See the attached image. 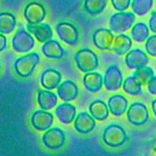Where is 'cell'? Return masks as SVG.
<instances>
[{
    "instance_id": "1",
    "label": "cell",
    "mask_w": 156,
    "mask_h": 156,
    "mask_svg": "<svg viewBox=\"0 0 156 156\" xmlns=\"http://www.w3.org/2000/svg\"><path fill=\"white\" fill-rule=\"evenodd\" d=\"M39 62V54L33 52L17 59L14 64V68L18 76L22 78H28L33 73Z\"/></svg>"
},
{
    "instance_id": "2",
    "label": "cell",
    "mask_w": 156,
    "mask_h": 156,
    "mask_svg": "<svg viewBox=\"0 0 156 156\" xmlns=\"http://www.w3.org/2000/svg\"><path fill=\"white\" fill-rule=\"evenodd\" d=\"M76 67L83 73H90L96 69L99 59L96 53L90 49L84 48L76 52L74 56Z\"/></svg>"
},
{
    "instance_id": "3",
    "label": "cell",
    "mask_w": 156,
    "mask_h": 156,
    "mask_svg": "<svg viewBox=\"0 0 156 156\" xmlns=\"http://www.w3.org/2000/svg\"><path fill=\"white\" fill-rule=\"evenodd\" d=\"M102 140L106 146L116 148L122 146L128 140V136L122 126L111 124L104 129Z\"/></svg>"
},
{
    "instance_id": "4",
    "label": "cell",
    "mask_w": 156,
    "mask_h": 156,
    "mask_svg": "<svg viewBox=\"0 0 156 156\" xmlns=\"http://www.w3.org/2000/svg\"><path fill=\"white\" fill-rule=\"evenodd\" d=\"M136 16L132 12H120L110 17V28L112 31L122 33L126 31L132 26Z\"/></svg>"
},
{
    "instance_id": "5",
    "label": "cell",
    "mask_w": 156,
    "mask_h": 156,
    "mask_svg": "<svg viewBox=\"0 0 156 156\" xmlns=\"http://www.w3.org/2000/svg\"><path fill=\"white\" fill-rule=\"evenodd\" d=\"M149 119L148 108L141 102H135L127 111V120L134 126H142L146 123Z\"/></svg>"
},
{
    "instance_id": "6",
    "label": "cell",
    "mask_w": 156,
    "mask_h": 156,
    "mask_svg": "<svg viewBox=\"0 0 156 156\" xmlns=\"http://www.w3.org/2000/svg\"><path fill=\"white\" fill-rule=\"evenodd\" d=\"M12 45L17 53H28L35 46V41L25 29L20 28L12 38Z\"/></svg>"
},
{
    "instance_id": "7",
    "label": "cell",
    "mask_w": 156,
    "mask_h": 156,
    "mask_svg": "<svg viewBox=\"0 0 156 156\" xmlns=\"http://www.w3.org/2000/svg\"><path fill=\"white\" fill-rule=\"evenodd\" d=\"M58 37L70 46H75L79 42V32L73 24L69 22H60L56 26Z\"/></svg>"
},
{
    "instance_id": "8",
    "label": "cell",
    "mask_w": 156,
    "mask_h": 156,
    "mask_svg": "<svg viewBox=\"0 0 156 156\" xmlns=\"http://www.w3.org/2000/svg\"><path fill=\"white\" fill-rule=\"evenodd\" d=\"M123 82L122 72L116 66L112 65L106 70L103 77V84L106 89L110 91H118Z\"/></svg>"
},
{
    "instance_id": "9",
    "label": "cell",
    "mask_w": 156,
    "mask_h": 156,
    "mask_svg": "<svg viewBox=\"0 0 156 156\" xmlns=\"http://www.w3.org/2000/svg\"><path fill=\"white\" fill-rule=\"evenodd\" d=\"M66 135L64 130L58 127L48 129L42 136V142L49 149H58L64 146Z\"/></svg>"
},
{
    "instance_id": "10",
    "label": "cell",
    "mask_w": 156,
    "mask_h": 156,
    "mask_svg": "<svg viewBox=\"0 0 156 156\" xmlns=\"http://www.w3.org/2000/svg\"><path fill=\"white\" fill-rule=\"evenodd\" d=\"M24 17L29 24H40L46 17L45 8L41 3L32 2L24 8Z\"/></svg>"
},
{
    "instance_id": "11",
    "label": "cell",
    "mask_w": 156,
    "mask_h": 156,
    "mask_svg": "<svg viewBox=\"0 0 156 156\" xmlns=\"http://www.w3.org/2000/svg\"><path fill=\"white\" fill-rule=\"evenodd\" d=\"M114 38L111 30L99 28L93 33V43L99 50H111Z\"/></svg>"
},
{
    "instance_id": "12",
    "label": "cell",
    "mask_w": 156,
    "mask_h": 156,
    "mask_svg": "<svg viewBox=\"0 0 156 156\" xmlns=\"http://www.w3.org/2000/svg\"><path fill=\"white\" fill-rule=\"evenodd\" d=\"M126 66L130 69H137L148 63V57L142 50L134 49L127 53L125 59Z\"/></svg>"
},
{
    "instance_id": "13",
    "label": "cell",
    "mask_w": 156,
    "mask_h": 156,
    "mask_svg": "<svg viewBox=\"0 0 156 156\" xmlns=\"http://www.w3.org/2000/svg\"><path fill=\"white\" fill-rule=\"evenodd\" d=\"M31 122L35 129L44 131L50 129L54 122V117L50 113L44 111H37L32 114Z\"/></svg>"
},
{
    "instance_id": "14",
    "label": "cell",
    "mask_w": 156,
    "mask_h": 156,
    "mask_svg": "<svg viewBox=\"0 0 156 156\" xmlns=\"http://www.w3.org/2000/svg\"><path fill=\"white\" fill-rule=\"evenodd\" d=\"M96 122L94 118L87 112H81L74 120V128L81 134H88L94 129Z\"/></svg>"
},
{
    "instance_id": "15",
    "label": "cell",
    "mask_w": 156,
    "mask_h": 156,
    "mask_svg": "<svg viewBox=\"0 0 156 156\" xmlns=\"http://www.w3.org/2000/svg\"><path fill=\"white\" fill-rule=\"evenodd\" d=\"M27 29L31 34L35 35L38 41L45 43L50 41L53 36V31L49 24L40 23L38 24H28Z\"/></svg>"
},
{
    "instance_id": "16",
    "label": "cell",
    "mask_w": 156,
    "mask_h": 156,
    "mask_svg": "<svg viewBox=\"0 0 156 156\" xmlns=\"http://www.w3.org/2000/svg\"><path fill=\"white\" fill-rule=\"evenodd\" d=\"M61 79L62 76L59 71L54 69H47L41 74V84L45 89L53 90L58 87Z\"/></svg>"
},
{
    "instance_id": "17",
    "label": "cell",
    "mask_w": 156,
    "mask_h": 156,
    "mask_svg": "<svg viewBox=\"0 0 156 156\" xmlns=\"http://www.w3.org/2000/svg\"><path fill=\"white\" fill-rule=\"evenodd\" d=\"M78 88L75 82L71 80L64 81L58 88V94L60 98L65 102H69L76 98Z\"/></svg>"
},
{
    "instance_id": "18",
    "label": "cell",
    "mask_w": 156,
    "mask_h": 156,
    "mask_svg": "<svg viewBox=\"0 0 156 156\" xmlns=\"http://www.w3.org/2000/svg\"><path fill=\"white\" fill-rule=\"evenodd\" d=\"M128 104V100L123 95L116 94L109 98L108 108L113 115L119 117L125 114Z\"/></svg>"
},
{
    "instance_id": "19",
    "label": "cell",
    "mask_w": 156,
    "mask_h": 156,
    "mask_svg": "<svg viewBox=\"0 0 156 156\" xmlns=\"http://www.w3.org/2000/svg\"><path fill=\"white\" fill-rule=\"evenodd\" d=\"M76 108L71 104L64 103L60 105L55 111L57 117L64 124H70L76 117Z\"/></svg>"
},
{
    "instance_id": "20",
    "label": "cell",
    "mask_w": 156,
    "mask_h": 156,
    "mask_svg": "<svg viewBox=\"0 0 156 156\" xmlns=\"http://www.w3.org/2000/svg\"><path fill=\"white\" fill-rule=\"evenodd\" d=\"M42 53L50 59H60L65 55V51L61 44L55 40H50L45 42L41 47Z\"/></svg>"
},
{
    "instance_id": "21",
    "label": "cell",
    "mask_w": 156,
    "mask_h": 156,
    "mask_svg": "<svg viewBox=\"0 0 156 156\" xmlns=\"http://www.w3.org/2000/svg\"><path fill=\"white\" fill-rule=\"evenodd\" d=\"M83 84L87 91L97 92L102 88L103 79L98 73H87L83 78Z\"/></svg>"
},
{
    "instance_id": "22",
    "label": "cell",
    "mask_w": 156,
    "mask_h": 156,
    "mask_svg": "<svg viewBox=\"0 0 156 156\" xmlns=\"http://www.w3.org/2000/svg\"><path fill=\"white\" fill-rule=\"evenodd\" d=\"M131 38L127 35L120 34L114 38L111 50L117 55H124L129 51L132 47Z\"/></svg>"
},
{
    "instance_id": "23",
    "label": "cell",
    "mask_w": 156,
    "mask_h": 156,
    "mask_svg": "<svg viewBox=\"0 0 156 156\" xmlns=\"http://www.w3.org/2000/svg\"><path fill=\"white\" fill-rule=\"evenodd\" d=\"M38 103L44 111L54 108L58 103V98L54 93L48 90H39L38 92Z\"/></svg>"
},
{
    "instance_id": "24",
    "label": "cell",
    "mask_w": 156,
    "mask_h": 156,
    "mask_svg": "<svg viewBox=\"0 0 156 156\" xmlns=\"http://www.w3.org/2000/svg\"><path fill=\"white\" fill-rule=\"evenodd\" d=\"M89 111L92 117L96 120L103 121L109 117V108L104 101L101 100L94 101L90 104Z\"/></svg>"
},
{
    "instance_id": "25",
    "label": "cell",
    "mask_w": 156,
    "mask_h": 156,
    "mask_svg": "<svg viewBox=\"0 0 156 156\" xmlns=\"http://www.w3.org/2000/svg\"><path fill=\"white\" fill-rule=\"evenodd\" d=\"M16 26L15 15L9 12L0 13V33L8 34L12 33Z\"/></svg>"
},
{
    "instance_id": "26",
    "label": "cell",
    "mask_w": 156,
    "mask_h": 156,
    "mask_svg": "<svg viewBox=\"0 0 156 156\" xmlns=\"http://www.w3.org/2000/svg\"><path fill=\"white\" fill-rule=\"evenodd\" d=\"M107 2L108 0H85L84 7L87 13L95 15L103 12Z\"/></svg>"
},
{
    "instance_id": "27",
    "label": "cell",
    "mask_w": 156,
    "mask_h": 156,
    "mask_svg": "<svg viewBox=\"0 0 156 156\" xmlns=\"http://www.w3.org/2000/svg\"><path fill=\"white\" fill-rule=\"evenodd\" d=\"M132 37L138 43H142L149 36V30L146 24L143 22H139L133 26L132 29Z\"/></svg>"
},
{
    "instance_id": "28",
    "label": "cell",
    "mask_w": 156,
    "mask_h": 156,
    "mask_svg": "<svg viewBox=\"0 0 156 156\" xmlns=\"http://www.w3.org/2000/svg\"><path fill=\"white\" fill-rule=\"evenodd\" d=\"M153 4V0H133L132 9L135 14L139 16H143L152 9Z\"/></svg>"
},
{
    "instance_id": "29",
    "label": "cell",
    "mask_w": 156,
    "mask_h": 156,
    "mask_svg": "<svg viewBox=\"0 0 156 156\" xmlns=\"http://www.w3.org/2000/svg\"><path fill=\"white\" fill-rule=\"evenodd\" d=\"M132 76L142 85H146L154 76V71L151 67L145 66L136 69Z\"/></svg>"
},
{
    "instance_id": "30",
    "label": "cell",
    "mask_w": 156,
    "mask_h": 156,
    "mask_svg": "<svg viewBox=\"0 0 156 156\" xmlns=\"http://www.w3.org/2000/svg\"><path fill=\"white\" fill-rule=\"evenodd\" d=\"M123 90L126 94L130 95H139L142 94V85L133 76H129L124 82Z\"/></svg>"
},
{
    "instance_id": "31",
    "label": "cell",
    "mask_w": 156,
    "mask_h": 156,
    "mask_svg": "<svg viewBox=\"0 0 156 156\" xmlns=\"http://www.w3.org/2000/svg\"><path fill=\"white\" fill-rule=\"evenodd\" d=\"M145 50L151 56L156 57V35L151 36L145 43Z\"/></svg>"
},
{
    "instance_id": "32",
    "label": "cell",
    "mask_w": 156,
    "mask_h": 156,
    "mask_svg": "<svg viewBox=\"0 0 156 156\" xmlns=\"http://www.w3.org/2000/svg\"><path fill=\"white\" fill-rule=\"evenodd\" d=\"M111 2L113 8L116 10L123 12L129 7L131 0H111Z\"/></svg>"
},
{
    "instance_id": "33",
    "label": "cell",
    "mask_w": 156,
    "mask_h": 156,
    "mask_svg": "<svg viewBox=\"0 0 156 156\" xmlns=\"http://www.w3.org/2000/svg\"><path fill=\"white\" fill-rule=\"evenodd\" d=\"M148 24H149V28L153 33L156 34V12H151V17H150L149 21H148Z\"/></svg>"
},
{
    "instance_id": "34",
    "label": "cell",
    "mask_w": 156,
    "mask_h": 156,
    "mask_svg": "<svg viewBox=\"0 0 156 156\" xmlns=\"http://www.w3.org/2000/svg\"><path fill=\"white\" fill-rule=\"evenodd\" d=\"M148 90L151 94L156 95V76H153L152 79L148 83Z\"/></svg>"
},
{
    "instance_id": "35",
    "label": "cell",
    "mask_w": 156,
    "mask_h": 156,
    "mask_svg": "<svg viewBox=\"0 0 156 156\" xmlns=\"http://www.w3.org/2000/svg\"><path fill=\"white\" fill-rule=\"evenodd\" d=\"M7 46V39L6 36L0 34V52L3 51Z\"/></svg>"
},
{
    "instance_id": "36",
    "label": "cell",
    "mask_w": 156,
    "mask_h": 156,
    "mask_svg": "<svg viewBox=\"0 0 156 156\" xmlns=\"http://www.w3.org/2000/svg\"><path fill=\"white\" fill-rule=\"evenodd\" d=\"M151 108H152V111L154 113V116L156 117V99L152 101V102H151Z\"/></svg>"
},
{
    "instance_id": "37",
    "label": "cell",
    "mask_w": 156,
    "mask_h": 156,
    "mask_svg": "<svg viewBox=\"0 0 156 156\" xmlns=\"http://www.w3.org/2000/svg\"><path fill=\"white\" fill-rule=\"evenodd\" d=\"M0 68H1V66H0Z\"/></svg>"
}]
</instances>
